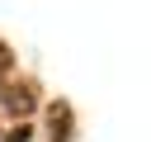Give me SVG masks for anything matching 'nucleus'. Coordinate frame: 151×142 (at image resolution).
Wrapping results in <instances>:
<instances>
[{
  "mask_svg": "<svg viewBox=\"0 0 151 142\" xmlns=\"http://www.w3.org/2000/svg\"><path fill=\"white\" fill-rule=\"evenodd\" d=\"M66 123H71V114H66V109H52V137H57V142H66V137H71V128H66Z\"/></svg>",
  "mask_w": 151,
  "mask_h": 142,
  "instance_id": "obj_1",
  "label": "nucleus"
},
{
  "mask_svg": "<svg viewBox=\"0 0 151 142\" xmlns=\"http://www.w3.org/2000/svg\"><path fill=\"white\" fill-rule=\"evenodd\" d=\"M5 66H9V52H5V47H0V71H5Z\"/></svg>",
  "mask_w": 151,
  "mask_h": 142,
  "instance_id": "obj_4",
  "label": "nucleus"
},
{
  "mask_svg": "<svg viewBox=\"0 0 151 142\" xmlns=\"http://www.w3.org/2000/svg\"><path fill=\"white\" fill-rule=\"evenodd\" d=\"M5 142H28V128H14V133H9Z\"/></svg>",
  "mask_w": 151,
  "mask_h": 142,
  "instance_id": "obj_3",
  "label": "nucleus"
},
{
  "mask_svg": "<svg viewBox=\"0 0 151 142\" xmlns=\"http://www.w3.org/2000/svg\"><path fill=\"white\" fill-rule=\"evenodd\" d=\"M9 109H14V114H28V109H33V95H28V90L9 95Z\"/></svg>",
  "mask_w": 151,
  "mask_h": 142,
  "instance_id": "obj_2",
  "label": "nucleus"
}]
</instances>
